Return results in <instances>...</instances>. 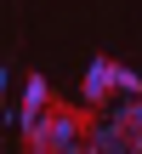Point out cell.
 Instances as JSON below:
<instances>
[{"label":"cell","mask_w":142,"mask_h":154,"mask_svg":"<svg viewBox=\"0 0 142 154\" xmlns=\"http://www.w3.org/2000/svg\"><path fill=\"white\" fill-rule=\"evenodd\" d=\"M108 97H114V57H91L85 80H80V109L102 114V109H108Z\"/></svg>","instance_id":"7a4b0ae2"},{"label":"cell","mask_w":142,"mask_h":154,"mask_svg":"<svg viewBox=\"0 0 142 154\" xmlns=\"http://www.w3.org/2000/svg\"><path fill=\"white\" fill-rule=\"evenodd\" d=\"M85 126H91V109H80L68 97H51L46 131H40L34 149H46V154H85Z\"/></svg>","instance_id":"6da1fadb"},{"label":"cell","mask_w":142,"mask_h":154,"mask_svg":"<svg viewBox=\"0 0 142 154\" xmlns=\"http://www.w3.org/2000/svg\"><path fill=\"white\" fill-rule=\"evenodd\" d=\"M114 86H120V91H131V97H142V74L120 69V63H114Z\"/></svg>","instance_id":"8992f818"},{"label":"cell","mask_w":142,"mask_h":154,"mask_svg":"<svg viewBox=\"0 0 142 154\" xmlns=\"http://www.w3.org/2000/svg\"><path fill=\"white\" fill-rule=\"evenodd\" d=\"M51 109V86H46V74H28L23 80V109L17 114H46Z\"/></svg>","instance_id":"277c9868"},{"label":"cell","mask_w":142,"mask_h":154,"mask_svg":"<svg viewBox=\"0 0 142 154\" xmlns=\"http://www.w3.org/2000/svg\"><path fill=\"white\" fill-rule=\"evenodd\" d=\"M28 154H46V149H28Z\"/></svg>","instance_id":"52a82bcc"},{"label":"cell","mask_w":142,"mask_h":154,"mask_svg":"<svg viewBox=\"0 0 142 154\" xmlns=\"http://www.w3.org/2000/svg\"><path fill=\"white\" fill-rule=\"evenodd\" d=\"M114 120L125 126V137H131V143H142V97H131V103H120V109H114Z\"/></svg>","instance_id":"5b68a950"},{"label":"cell","mask_w":142,"mask_h":154,"mask_svg":"<svg viewBox=\"0 0 142 154\" xmlns=\"http://www.w3.org/2000/svg\"><path fill=\"white\" fill-rule=\"evenodd\" d=\"M137 143L125 137V126L114 120V114H91V126H85V154H131Z\"/></svg>","instance_id":"3957f363"},{"label":"cell","mask_w":142,"mask_h":154,"mask_svg":"<svg viewBox=\"0 0 142 154\" xmlns=\"http://www.w3.org/2000/svg\"><path fill=\"white\" fill-rule=\"evenodd\" d=\"M131 154H142V143H137V149H131Z\"/></svg>","instance_id":"ba28073f"}]
</instances>
